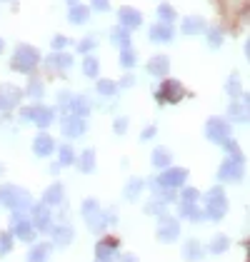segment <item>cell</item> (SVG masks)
<instances>
[{"label":"cell","mask_w":250,"mask_h":262,"mask_svg":"<svg viewBox=\"0 0 250 262\" xmlns=\"http://www.w3.org/2000/svg\"><path fill=\"white\" fill-rule=\"evenodd\" d=\"M40 62V50L35 45H28V42H20L10 58V68L15 73H23V75H30Z\"/></svg>","instance_id":"obj_1"},{"label":"cell","mask_w":250,"mask_h":262,"mask_svg":"<svg viewBox=\"0 0 250 262\" xmlns=\"http://www.w3.org/2000/svg\"><path fill=\"white\" fill-rule=\"evenodd\" d=\"M0 205H5L8 210H25L33 205V200H30V192L18 185H3L0 187Z\"/></svg>","instance_id":"obj_2"},{"label":"cell","mask_w":250,"mask_h":262,"mask_svg":"<svg viewBox=\"0 0 250 262\" xmlns=\"http://www.w3.org/2000/svg\"><path fill=\"white\" fill-rule=\"evenodd\" d=\"M205 217L210 220H223L225 212H228V198H225V190L223 187H213L208 195H205Z\"/></svg>","instance_id":"obj_3"},{"label":"cell","mask_w":250,"mask_h":262,"mask_svg":"<svg viewBox=\"0 0 250 262\" xmlns=\"http://www.w3.org/2000/svg\"><path fill=\"white\" fill-rule=\"evenodd\" d=\"M20 118L25 122H35L38 127H50L53 120H55V110L53 107H48V105H43V102H35V105H28V107H23L20 110Z\"/></svg>","instance_id":"obj_4"},{"label":"cell","mask_w":250,"mask_h":262,"mask_svg":"<svg viewBox=\"0 0 250 262\" xmlns=\"http://www.w3.org/2000/svg\"><path fill=\"white\" fill-rule=\"evenodd\" d=\"M183 98H185V88L178 80H170V78L160 82V88L155 90V100L160 102V105H175V102H180Z\"/></svg>","instance_id":"obj_5"},{"label":"cell","mask_w":250,"mask_h":262,"mask_svg":"<svg viewBox=\"0 0 250 262\" xmlns=\"http://www.w3.org/2000/svg\"><path fill=\"white\" fill-rule=\"evenodd\" d=\"M230 135H233V127H230V122L225 118H210L205 122V138L210 142L223 145L225 140H230Z\"/></svg>","instance_id":"obj_6"},{"label":"cell","mask_w":250,"mask_h":262,"mask_svg":"<svg viewBox=\"0 0 250 262\" xmlns=\"http://www.w3.org/2000/svg\"><path fill=\"white\" fill-rule=\"evenodd\" d=\"M83 217L93 232H103L105 227H108L105 225V212H100V202L93 200V198H88L83 202Z\"/></svg>","instance_id":"obj_7"},{"label":"cell","mask_w":250,"mask_h":262,"mask_svg":"<svg viewBox=\"0 0 250 262\" xmlns=\"http://www.w3.org/2000/svg\"><path fill=\"white\" fill-rule=\"evenodd\" d=\"M185 180H187L185 167H165V172H160L158 178H153V182L158 187H168V190H175V187L185 185Z\"/></svg>","instance_id":"obj_8"},{"label":"cell","mask_w":250,"mask_h":262,"mask_svg":"<svg viewBox=\"0 0 250 262\" xmlns=\"http://www.w3.org/2000/svg\"><path fill=\"white\" fill-rule=\"evenodd\" d=\"M155 235H158L160 242H175L180 237V222L175 220V217H170V215H160Z\"/></svg>","instance_id":"obj_9"},{"label":"cell","mask_w":250,"mask_h":262,"mask_svg":"<svg viewBox=\"0 0 250 262\" xmlns=\"http://www.w3.org/2000/svg\"><path fill=\"white\" fill-rule=\"evenodd\" d=\"M23 100V90L15 85H0V113H10L15 110Z\"/></svg>","instance_id":"obj_10"},{"label":"cell","mask_w":250,"mask_h":262,"mask_svg":"<svg viewBox=\"0 0 250 262\" xmlns=\"http://www.w3.org/2000/svg\"><path fill=\"white\" fill-rule=\"evenodd\" d=\"M243 172H245V165L240 160L228 158V160L220 162V167H218V180L220 182H238L243 178Z\"/></svg>","instance_id":"obj_11"},{"label":"cell","mask_w":250,"mask_h":262,"mask_svg":"<svg viewBox=\"0 0 250 262\" xmlns=\"http://www.w3.org/2000/svg\"><path fill=\"white\" fill-rule=\"evenodd\" d=\"M60 130H62V135H65L68 140H78V138H83L85 135L88 122H85V118H78V115H65V118H62Z\"/></svg>","instance_id":"obj_12"},{"label":"cell","mask_w":250,"mask_h":262,"mask_svg":"<svg viewBox=\"0 0 250 262\" xmlns=\"http://www.w3.org/2000/svg\"><path fill=\"white\" fill-rule=\"evenodd\" d=\"M118 20H120V25H123L125 30H138L143 25V13L135 10V8H130V5H123L118 10Z\"/></svg>","instance_id":"obj_13"},{"label":"cell","mask_w":250,"mask_h":262,"mask_svg":"<svg viewBox=\"0 0 250 262\" xmlns=\"http://www.w3.org/2000/svg\"><path fill=\"white\" fill-rule=\"evenodd\" d=\"M50 217H53V212H50V207L48 205H30V222H33V227L35 230H48L50 227Z\"/></svg>","instance_id":"obj_14"},{"label":"cell","mask_w":250,"mask_h":262,"mask_svg":"<svg viewBox=\"0 0 250 262\" xmlns=\"http://www.w3.org/2000/svg\"><path fill=\"white\" fill-rule=\"evenodd\" d=\"M115 250H118V240L115 237H105V240L95 245V257H98V262H115L118 260Z\"/></svg>","instance_id":"obj_15"},{"label":"cell","mask_w":250,"mask_h":262,"mask_svg":"<svg viewBox=\"0 0 250 262\" xmlns=\"http://www.w3.org/2000/svg\"><path fill=\"white\" fill-rule=\"evenodd\" d=\"M33 152H35L38 158H50V155L55 152V140H53V135L38 133V135L33 138Z\"/></svg>","instance_id":"obj_16"},{"label":"cell","mask_w":250,"mask_h":262,"mask_svg":"<svg viewBox=\"0 0 250 262\" xmlns=\"http://www.w3.org/2000/svg\"><path fill=\"white\" fill-rule=\"evenodd\" d=\"M68 113L70 115H78V118H88L90 113H93V102H90V98L88 95H73L70 98V102H68Z\"/></svg>","instance_id":"obj_17"},{"label":"cell","mask_w":250,"mask_h":262,"mask_svg":"<svg viewBox=\"0 0 250 262\" xmlns=\"http://www.w3.org/2000/svg\"><path fill=\"white\" fill-rule=\"evenodd\" d=\"M148 73L155 75V78H165L168 73H170V58L163 55V53L153 55V58L148 60Z\"/></svg>","instance_id":"obj_18"},{"label":"cell","mask_w":250,"mask_h":262,"mask_svg":"<svg viewBox=\"0 0 250 262\" xmlns=\"http://www.w3.org/2000/svg\"><path fill=\"white\" fill-rule=\"evenodd\" d=\"M175 38V28L168 25V23H155L150 28V40L153 42H170Z\"/></svg>","instance_id":"obj_19"},{"label":"cell","mask_w":250,"mask_h":262,"mask_svg":"<svg viewBox=\"0 0 250 262\" xmlns=\"http://www.w3.org/2000/svg\"><path fill=\"white\" fill-rule=\"evenodd\" d=\"M205 28H208V23H205L203 15H187V18H183V33L185 35H203Z\"/></svg>","instance_id":"obj_20"},{"label":"cell","mask_w":250,"mask_h":262,"mask_svg":"<svg viewBox=\"0 0 250 262\" xmlns=\"http://www.w3.org/2000/svg\"><path fill=\"white\" fill-rule=\"evenodd\" d=\"M45 65H48L50 70H70V68H73V55H70V53H62V50L60 53H50Z\"/></svg>","instance_id":"obj_21"},{"label":"cell","mask_w":250,"mask_h":262,"mask_svg":"<svg viewBox=\"0 0 250 262\" xmlns=\"http://www.w3.org/2000/svg\"><path fill=\"white\" fill-rule=\"evenodd\" d=\"M50 235H53V242H55L58 247L70 245V242H73V237H75L73 227H68V225H55V227L50 230Z\"/></svg>","instance_id":"obj_22"},{"label":"cell","mask_w":250,"mask_h":262,"mask_svg":"<svg viewBox=\"0 0 250 262\" xmlns=\"http://www.w3.org/2000/svg\"><path fill=\"white\" fill-rule=\"evenodd\" d=\"M90 18V8L83 5V3H75V5H70V13H68V20L73 23V25H83L88 23Z\"/></svg>","instance_id":"obj_23"},{"label":"cell","mask_w":250,"mask_h":262,"mask_svg":"<svg viewBox=\"0 0 250 262\" xmlns=\"http://www.w3.org/2000/svg\"><path fill=\"white\" fill-rule=\"evenodd\" d=\"M62 185L60 182H53L48 190H45V195H43V205H48V207H55V205H60L62 202Z\"/></svg>","instance_id":"obj_24"},{"label":"cell","mask_w":250,"mask_h":262,"mask_svg":"<svg viewBox=\"0 0 250 262\" xmlns=\"http://www.w3.org/2000/svg\"><path fill=\"white\" fill-rule=\"evenodd\" d=\"M13 227H15V237L23 242H33L35 240V227H33V222L28 220H20V222H13Z\"/></svg>","instance_id":"obj_25"},{"label":"cell","mask_w":250,"mask_h":262,"mask_svg":"<svg viewBox=\"0 0 250 262\" xmlns=\"http://www.w3.org/2000/svg\"><path fill=\"white\" fill-rule=\"evenodd\" d=\"M180 215L187 217V220H193V222H203L205 220V212L198 207V202H183V205H180Z\"/></svg>","instance_id":"obj_26"},{"label":"cell","mask_w":250,"mask_h":262,"mask_svg":"<svg viewBox=\"0 0 250 262\" xmlns=\"http://www.w3.org/2000/svg\"><path fill=\"white\" fill-rule=\"evenodd\" d=\"M203 257V245L198 240H187L183 247V260L185 262H198Z\"/></svg>","instance_id":"obj_27"},{"label":"cell","mask_w":250,"mask_h":262,"mask_svg":"<svg viewBox=\"0 0 250 262\" xmlns=\"http://www.w3.org/2000/svg\"><path fill=\"white\" fill-rule=\"evenodd\" d=\"M143 187H145V180L143 178H130L128 185H125V200H138L140 198V192H143Z\"/></svg>","instance_id":"obj_28"},{"label":"cell","mask_w":250,"mask_h":262,"mask_svg":"<svg viewBox=\"0 0 250 262\" xmlns=\"http://www.w3.org/2000/svg\"><path fill=\"white\" fill-rule=\"evenodd\" d=\"M170 160H173V155H170V150H165V147H155V150H153V155H150L153 167H160V170L170 167Z\"/></svg>","instance_id":"obj_29"},{"label":"cell","mask_w":250,"mask_h":262,"mask_svg":"<svg viewBox=\"0 0 250 262\" xmlns=\"http://www.w3.org/2000/svg\"><path fill=\"white\" fill-rule=\"evenodd\" d=\"M95 165H98V160H95V150H83V155L78 158V167H80V172H85V175L95 172Z\"/></svg>","instance_id":"obj_30"},{"label":"cell","mask_w":250,"mask_h":262,"mask_svg":"<svg viewBox=\"0 0 250 262\" xmlns=\"http://www.w3.org/2000/svg\"><path fill=\"white\" fill-rule=\"evenodd\" d=\"M130 38H133V35H130V30H125L123 25H118V28H113V30H110V40L115 42L120 50H123V48H130Z\"/></svg>","instance_id":"obj_31"},{"label":"cell","mask_w":250,"mask_h":262,"mask_svg":"<svg viewBox=\"0 0 250 262\" xmlns=\"http://www.w3.org/2000/svg\"><path fill=\"white\" fill-rule=\"evenodd\" d=\"M118 90H120V88H118V82L108 80V78H100V80H98V85H95V93H98L100 98H113Z\"/></svg>","instance_id":"obj_32"},{"label":"cell","mask_w":250,"mask_h":262,"mask_svg":"<svg viewBox=\"0 0 250 262\" xmlns=\"http://www.w3.org/2000/svg\"><path fill=\"white\" fill-rule=\"evenodd\" d=\"M23 95H28V98H33V100H40L43 95H45V82H43L40 78H30V82H28V88H25Z\"/></svg>","instance_id":"obj_33"},{"label":"cell","mask_w":250,"mask_h":262,"mask_svg":"<svg viewBox=\"0 0 250 262\" xmlns=\"http://www.w3.org/2000/svg\"><path fill=\"white\" fill-rule=\"evenodd\" d=\"M228 113H230V120H235V122H248V107H245V100L243 102H230V107H228Z\"/></svg>","instance_id":"obj_34"},{"label":"cell","mask_w":250,"mask_h":262,"mask_svg":"<svg viewBox=\"0 0 250 262\" xmlns=\"http://www.w3.org/2000/svg\"><path fill=\"white\" fill-rule=\"evenodd\" d=\"M58 162H60V167H70V165H75V162H78L75 150H73L70 145H60V147H58Z\"/></svg>","instance_id":"obj_35"},{"label":"cell","mask_w":250,"mask_h":262,"mask_svg":"<svg viewBox=\"0 0 250 262\" xmlns=\"http://www.w3.org/2000/svg\"><path fill=\"white\" fill-rule=\"evenodd\" d=\"M83 73H85V78H98V75H100V60H98L95 55H85Z\"/></svg>","instance_id":"obj_36"},{"label":"cell","mask_w":250,"mask_h":262,"mask_svg":"<svg viewBox=\"0 0 250 262\" xmlns=\"http://www.w3.org/2000/svg\"><path fill=\"white\" fill-rule=\"evenodd\" d=\"M178 18V13H175V8L170 5V3H160L158 5V20L160 23H168V25H173Z\"/></svg>","instance_id":"obj_37"},{"label":"cell","mask_w":250,"mask_h":262,"mask_svg":"<svg viewBox=\"0 0 250 262\" xmlns=\"http://www.w3.org/2000/svg\"><path fill=\"white\" fill-rule=\"evenodd\" d=\"M135 65H138V53L133 48H123L120 50V68L123 70H133Z\"/></svg>","instance_id":"obj_38"},{"label":"cell","mask_w":250,"mask_h":262,"mask_svg":"<svg viewBox=\"0 0 250 262\" xmlns=\"http://www.w3.org/2000/svg\"><path fill=\"white\" fill-rule=\"evenodd\" d=\"M48 255H50V245H38V247H33V250H30L28 262H45L48 260Z\"/></svg>","instance_id":"obj_39"},{"label":"cell","mask_w":250,"mask_h":262,"mask_svg":"<svg viewBox=\"0 0 250 262\" xmlns=\"http://www.w3.org/2000/svg\"><path fill=\"white\" fill-rule=\"evenodd\" d=\"M225 90H228V95H233L235 100L245 95V93H243V88H240V78H238V75H230L228 82H225Z\"/></svg>","instance_id":"obj_40"},{"label":"cell","mask_w":250,"mask_h":262,"mask_svg":"<svg viewBox=\"0 0 250 262\" xmlns=\"http://www.w3.org/2000/svg\"><path fill=\"white\" fill-rule=\"evenodd\" d=\"M205 35H208V45L210 48H220L223 45V28H205Z\"/></svg>","instance_id":"obj_41"},{"label":"cell","mask_w":250,"mask_h":262,"mask_svg":"<svg viewBox=\"0 0 250 262\" xmlns=\"http://www.w3.org/2000/svg\"><path fill=\"white\" fill-rule=\"evenodd\" d=\"M95 45H98V38H95V35H85L80 42H75V50L83 53V55H88V53L95 50Z\"/></svg>","instance_id":"obj_42"},{"label":"cell","mask_w":250,"mask_h":262,"mask_svg":"<svg viewBox=\"0 0 250 262\" xmlns=\"http://www.w3.org/2000/svg\"><path fill=\"white\" fill-rule=\"evenodd\" d=\"M228 247H230V240L225 237V235H215L213 242H210V252H218V255H220V252H225Z\"/></svg>","instance_id":"obj_43"},{"label":"cell","mask_w":250,"mask_h":262,"mask_svg":"<svg viewBox=\"0 0 250 262\" xmlns=\"http://www.w3.org/2000/svg\"><path fill=\"white\" fill-rule=\"evenodd\" d=\"M13 247V235L10 232H0V255H8Z\"/></svg>","instance_id":"obj_44"},{"label":"cell","mask_w":250,"mask_h":262,"mask_svg":"<svg viewBox=\"0 0 250 262\" xmlns=\"http://www.w3.org/2000/svg\"><path fill=\"white\" fill-rule=\"evenodd\" d=\"M70 45V40L65 38V35H55L53 40H50V48H53V53H60V50H65Z\"/></svg>","instance_id":"obj_45"},{"label":"cell","mask_w":250,"mask_h":262,"mask_svg":"<svg viewBox=\"0 0 250 262\" xmlns=\"http://www.w3.org/2000/svg\"><path fill=\"white\" fill-rule=\"evenodd\" d=\"M128 125H130V120H128L125 115L115 118V122H113V130H115V135H125V133H128Z\"/></svg>","instance_id":"obj_46"},{"label":"cell","mask_w":250,"mask_h":262,"mask_svg":"<svg viewBox=\"0 0 250 262\" xmlns=\"http://www.w3.org/2000/svg\"><path fill=\"white\" fill-rule=\"evenodd\" d=\"M163 210H165V205H163V202H158V200H150L145 205L148 215H158V217H160V215H163Z\"/></svg>","instance_id":"obj_47"},{"label":"cell","mask_w":250,"mask_h":262,"mask_svg":"<svg viewBox=\"0 0 250 262\" xmlns=\"http://www.w3.org/2000/svg\"><path fill=\"white\" fill-rule=\"evenodd\" d=\"M180 200L183 202H198L200 200V192H198L195 187H185V190H183V195H180Z\"/></svg>","instance_id":"obj_48"},{"label":"cell","mask_w":250,"mask_h":262,"mask_svg":"<svg viewBox=\"0 0 250 262\" xmlns=\"http://www.w3.org/2000/svg\"><path fill=\"white\" fill-rule=\"evenodd\" d=\"M90 8L95 13H108L110 10V0H90Z\"/></svg>","instance_id":"obj_49"},{"label":"cell","mask_w":250,"mask_h":262,"mask_svg":"<svg viewBox=\"0 0 250 262\" xmlns=\"http://www.w3.org/2000/svg\"><path fill=\"white\" fill-rule=\"evenodd\" d=\"M133 85H135V75H133V73H128L123 80L118 82V88H133Z\"/></svg>","instance_id":"obj_50"},{"label":"cell","mask_w":250,"mask_h":262,"mask_svg":"<svg viewBox=\"0 0 250 262\" xmlns=\"http://www.w3.org/2000/svg\"><path fill=\"white\" fill-rule=\"evenodd\" d=\"M155 133H158V127H155V125H148L145 130H143V135H140V140H150V138H155Z\"/></svg>","instance_id":"obj_51"},{"label":"cell","mask_w":250,"mask_h":262,"mask_svg":"<svg viewBox=\"0 0 250 262\" xmlns=\"http://www.w3.org/2000/svg\"><path fill=\"white\" fill-rule=\"evenodd\" d=\"M58 172H60V162H53L50 165V175H58Z\"/></svg>","instance_id":"obj_52"},{"label":"cell","mask_w":250,"mask_h":262,"mask_svg":"<svg viewBox=\"0 0 250 262\" xmlns=\"http://www.w3.org/2000/svg\"><path fill=\"white\" fill-rule=\"evenodd\" d=\"M3 50H5V40L0 38V53H3Z\"/></svg>","instance_id":"obj_53"},{"label":"cell","mask_w":250,"mask_h":262,"mask_svg":"<svg viewBox=\"0 0 250 262\" xmlns=\"http://www.w3.org/2000/svg\"><path fill=\"white\" fill-rule=\"evenodd\" d=\"M75 3H80V0H68V5H75Z\"/></svg>","instance_id":"obj_54"},{"label":"cell","mask_w":250,"mask_h":262,"mask_svg":"<svg viewBox=\"0 0 250 262\" xmlns=\"http://www.w3.org/2000/svg\"><path fill=\"white\" fill-rule=\"evenodd\" d=\"M0 175H3V165H0Z\"/></svg>","instance_id":"obj_55"}]
</instances>
